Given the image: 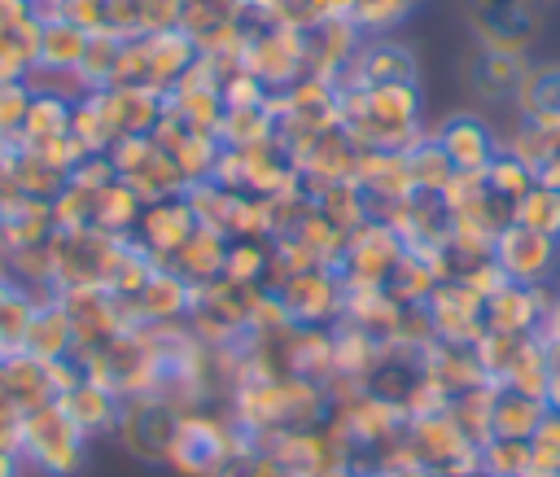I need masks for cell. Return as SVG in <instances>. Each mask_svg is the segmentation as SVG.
<instances>
[{
	"label": "cell",
	"mask_w": 560,
	"mask_h": 477,
	"mask_svg": "<svg viewBox=\"0 0 560 477\" xmlns=\"http://www.w3.org/2000/svg\"><path fill=\"white\" fill-rule=\"evenodd\" d=\"M18 455H22V464L39 468L44 477H74L83 468V459H88V438L66 416V407L52 398L44 407L22 411V420H18Z\"/></svg>",
	"instance_id": "cell-1"
},
{
	"label": "cell",
	"mask_w": 560,
	"mask_h": 477,
	"mask_svg": "<svg viewBox=\"0 0 560 477\" xmlns=\"http://www.w3.org/2000/svg\"><path fill=\"white\" fill-rule=\"evenodd\" d=\"M127 249V236L101 228H57L48 241L52 289H109V276Z\"/></svg>",
	"instance_id": "cell-2"
},
{
	"label": "cell",
	"mask_w": 560,
	"mask_h": 477,
	"mask_svg": "<svg viewBox=\"0 0 560 477\" xmlns=\"http://www.w3.org/2000/svg\"><path fill=\"white\" fill-rule=\"evenodd\" d=\"M245 442H249V438L236 429V420H223V416H214V411H206V407H184L166 464H171L175 473H184V477H219V468H223Z\"/></svg>",
	"instance_id": "cell-3"
},
{
	"label": "cell",
	"mask_w": 560,
	"mask_h": 477,
	"mask_svg": "<svg viewBox=\"0 0 560 477\" xmlns=\"http://www.w3.org/2000/svg\"><path fill=\"white\" fill-rule=\"evenodd\" d=\"M402 451L438 473V477H468L477 473V442H468V433L451 420V411H424V416H407L402 429Z\"/></svg>",
	"instance_id": "cell-4"
},
{
	"label": "cell",
	"mask_w": 560,
	"mask_h": 477,
	"mask_svg": "<svg viewBox=\"0 0 560 477\" xmlns=\"http://www.w3.org/2000/svg\"><path fill=\"white\" fill-rule=\"evenodd\" d=\"M179 416L184 407L171 403L166 394L149 389V394H131L122 398V411H118V438L122 446L144 459V464H166L171 455V442H175V429H179Z\"/></svg>",
	"instance_id": "cell-5"
},
{
	"label": "cell",
	"mask_w": 560,
	"mask_h": 477,
	"mask_svg": "<svg viewBox=\"0 0 560 477\" xmlns=\"http://www.w3.org/2000/svg\"><path fill=\"white\" fill-rule=\"evenodd\" d=\"M407 245L402 236L385 223V219H368L359 223L346 245H341V258H337V271L346 280V289H385L394 267L402 263Z\"/></svg>",
	"instance_id": "cell-6"
},
{
	"label": "cell",
	"mask_w": 560,
	"mask_h": 477,
	"mask_svg": "<svg viewBox=\"0 0 560 477\" xmlns=\"http://www.w3.org/2000/svg\"><path fill=\"white\" fill-rule=\"evenodd\" d=\"M280 306L289 311L293 324L302 328H328L332 319H341L346 311V280L337 267H306V271H289L276 289Z\"/></svg>",
	"instance_id": "cell-7"
},
{
	"label": "cell",
	"mask_w": 560,
	"mask_h": 477,
	"mask_svg": "<svg viewBox=\"0 0 560 477\" xmlns=\"http://www.w3.org/2000/svg\"><path fill=\"white\" fill-rule=\"evenodd\" d=\"M245 70L258 74L267 88H289L306 70V35L284 22L245 26Z\"/></svg>",
	"instance_id": "cell-8"
},
{
	"label": "cell",
	"mask_w": 560,
	"mask_h": 477,
	"mask_svg": "<svg viewBox=\"0 0 560 477\" xmlns=\"http://www.w3.org/2000/svg\"><path fill=\"white\" fill-rule=\"evenodd\" d=\"M57 302H61V311L70 319V333H74V359L101 350L122 328H131L127 315H122V302L109 289H61Z\"/></svg>",
	"instance_id": "cell-9"
},
{
	"label": "cell",
	"mask_w": 560,
	"mask_h": 477,
	"mask_svg": "<svg viewBox=\"0 0 560 477\" xmlns=\"http://www.w3.org/2000/svg\"><path fill=\"white\" fill-rule=\"evenodd\" d=\"M556 254H560V236L534 232V228H525L516 219L490 245L494 267L508 280H516V284H547L551 280V267H556Z\"/></svg>",
	"instance_id": "cell-10"
},
{
	"label": "cell",
	"mask_w": 560,
	"mask_h": 477,
	"mask_svg": "<svg viewBox=\"0 0 560 477\" xmlns=\"http://www.w3.org/2000/svg\"><path fill=\"white\" fill-rule=\"evenodd\" d=\"M424 315H429L438 341L477 346L486 337V298L464 280H442L433 289V298L424 302Z\"/></svg>",
	"instance_id": "cell-11"
},
{
	"label": "cell",
	"mask_w": 560,
	"mask_h": 477,
	"mask_svg": "<svg viewBox=\"0 0 560 477\" xmlns=\"http://www.w3.org/2000/svg\"><path fill=\"white\" fill-rule=\"evenodd\" d=\"M122 302V315L127 324H144V328H158V324H184L188 319V306H192V284L184 276H175L171 267H153L144 276V284Z\"/></svg>",
	"instance_id": "cell-12"
},
{
	"label": "cell",
	"mask_w": 560,
	"mask_h": 477,
	"mask_svg": "<svg viewBox=\"0 0 560 477\" xmlns=\"http://www.w3.org/2000/svg\"><path fill=\"white\" fill-rule=\"evenodd\" d=\"M192 228H197V214H192L188 197L175 193V197L144 201L140 219H136V232H131L127 241H136L153 263H166V258L192 236Z\"/></svg>",
	"instance_id": "cell-13"
},
{
	"label": "cell",
	"mask_w": 560,
	"mask_h": 477,
	"mask_svg": "<svg viewBox=\"0 0 560 477\" xmlns=\"http://www.w3.org/2000/svg\"><path fill=\"white\" fill-rule=\"evenodd\" d=\"M376 83H416V57L411 48L394 39H368L354 48L350 66L337 74V92L346 88H376Z\"/></svg>",
	"instance_id": "cell-14"
},
{
	"label": "cell",
	"mask_w": 560,
	"mask_h": 477,
	"mask_svg": "<svg viewBox=\"0 0 560 477\" xmlns=\"http://www.w3.org/2000/svg\"><path fill=\"white\" fill-rule=\"evenodd\" d=\"M551 293H556L551 284H516V280H503L486 298V328L490 333H538Z\"/></svg>",
	"instance_id": "cell-15"
},
{
	"label": "cell",
	"mask_w": 560,
	"mask_h": 477,
	"mask_svg": "<svg viewBox=\"0 0 560 477\" xmlns=\"http://www.w3.org/2000/svg\"><path fill=\"white\" fill-rule=\"evenodd\" d=\"M57 403L66 407V416L83 429V438L92 442V438H101V433H114L118 429V411H122V398L109 389V385H101L96 376H88V372H79L61 394H57Z\"/></svg>",
	"instance_id": "cell-16"
},
{
	"label": "cell",
	"mask_w": 560,
	"mask_h": 477,
	"mask_svg": "<svg viewBox=\"0 0 560 477\" xmlns=\"http://www.w3.org/2000/svg\"><path fill=\"white\" fill-rule=\"evenodd\" d=\"M0 398L22 416L31 407H44L57 398V376H52V363L35 359V354H4V368H0Z\"/></svg>",
	"instance_id": "cell-17"
},
{
	"label": "cell",
	"mask_w": 560,
	"mask_h": 477,
	"mask_svg": "<svg viewBox=\"0 0 560 477\" xmlns=\"http://www.w3.org/2000/svg\"><path fill=\"white\" fill-rule=\"evenodd\" d=\"M433 140L442 144V153L451 158L455 171H486L490 158L499 153L490 127L477 114H451V118H442V127L433 131Z\"/></svg>",
	"instance_id": "cell-18"
},
{
	"label": "cell",
	"mask_w": 560,
	"mask_h": 477,
	"mask_svg": "<svg viewBox=\"0 0 560 477\" xmlns=\"http://www.w3.org/2000/svg\"><path fill=\"white\" fill-rule=\"evenodd\" d=\"M22 354H35L44 363H57V359H70L74 354V333H70V319L57 302V293H44L31 311V324H26V337H22Z\"/></svg>",
	"instance_id": "cell-19"
},
{
	"label": "cell",
	"mask_w": 560,
	"mask_h": 477,
	"mask_svg": "<svg viewBox=\"0 0 560 477\" xmlns=\"http://www.w3.org/2000/svg\"><path fill=\"white\" fill-rule=\"evenodd\" d=\"M223 254H228V236L223 232H214V228H192V236L162 263V267H171L175 276H184L192 289H201V284H210V280H219L223 276Z\"/></svg>",
	"instance_id": "cell-20"
},
{
	"label": "cell",
	"mask_w": 560,
	"mask_h": 477,
	"mask_svg": "<svg viewBox=\"0 0 560 477\" xmlns=\"http://www.w3.org/2000/svg\"><path fill=\"white\" fill-rule=\"evenodd\" d=\"M525 66H529L525 53H503V48H486L481 44L472 53V61H468V83L486 101H508V96H516V88L525 79Z\"/></svg>",
	"instance_id": "cell-21"
},
{
	"label": "cell",
	"mask_w": 560,
	"mask_h": 477,
	"mask_svg": "<svg viewBox=\"0 0 560 477\" xmlns=\"http://www.w3.org/2000/svg\"><path fill=\"white\" fill-rule=\"evenodd\" d=\"M88 39L92 31H83L79 22H70L66 13H44V26H39V61L35 66H48V70H79L83 53H88Z\"/></svg>",
	"instance_id": "cell-22"
},
{
	"label": "cell",
	"mask_w": 560,
	"mask_h": 477,
	"mask_svg": "<svg viewBox=\"0 0 560 477\" xmlns=\"http://www.w3.org/2000/svg\"><path fill=\"white\" fill-rule=\"evenodd\" d=\"M547 416V403L534 398V394H521V389H508V385H494V403H490V438H525L542 424Z\"/></svg>",
	"instance_id": "cell-23"
},
{
	"label": "cell",
	"mask_w": 560,
	"mask_h": 477,
	"mask_svg": "<svg viewBox=\"0 0 560 477\" xmlns=\"http://www.w3.org/2000/svg\"><path fill=\"white\" fill-rule=\"evenodd\" d=\"M512 101H516L521 118L560 127V66H525V79Z\"/></svg>",
	"instance_id": "cell-24"
},
{
	"label": "cell",
	"mask_w": 560,
	"mask_h": 477,
	"mask_svg": "<svg viewBox=\"0 0 560 477\" xmlns=\"http://www.w3.org/2000/svg\"><path fill=\"white\" fill-rule=\"evenodd\" d=\"M402 153H407L411 188H416V193H433V197H442V188L455 179V166H451V158L442 153V144H438L433 136H420V140L407 144Z\"/></svg>",
	"instance_id": "cell-25"
},
{
	"label": "cell",
	"mask_w": 560,
	"mask_h": 477,
	"mask_svg": "<svg viewBox=\"0 0 560 477\" xmlns=\"http://www.w3.org/2000/svg\"><path fill=\"white\" fill-rule=\"evenodd\" d=\"M271 271V241L267 236H228L223 276L241 284H262Z\"/></svg>",
	"instance_id": "cell-26"
},
{
	"label": "cell",
	"mask_w": 560,
	"mask_h": 477,
	"mask_svg": "<svg viewBox=\"0 0 560 477\" xmlns=\"http://www.w3.org/2000/svg\"><path fill=\"white\" fill-rule=\"evenodd\" d=\"M560 149V127H547V123H534V118H521L512 140H508V153L516 162H525L534 175L551 162V153Z\"/></svg>",
	"instance_id": "cell-27"
},
{
	"label": "cell",
	"mask_w": 560,
	"mask_h": 477,
	"mask_svg": "<svg viewBox=\"0 0 560 477\" xmlns=\"http://www.w3.org/2000/svg\"><path fill=\"white\" fill-rule=\"evenodd\" d=\"M477 468L490 477H529V442L525 438H486L477 446Z\"/></svg>",
	"instance_id": "cell-28"
},
{
	"label": "cell",
	"mask_w": 560,
	"mask_h": 477,
	"mask_svg": "<svg viewBox=\"0 0 560 477\" xmlns=\"http://www.w3.org/2000/svg\"><path fill=\"white\" fill-rule=\"evenodd\" d=\"M512 219L534 228V232H547V236H560V188L534 179V188L512 206Z\"/></svg>",
	"instance_id": "cell-29"
},
{
	"label": "cell",
	"mask_w": 560,
	"mask_h": 477,
	"mask_svg": "<svg viewBox=\"0 0 560 477\" xmlns=\"http://www.w3.org/2000/svg\"><path fill=\"white\" fill-rule=\"evenodd\" d=\"M534 179H538V175H534L525 162H516L508 149H499V153L490 158V166H486V188H490L494 197L512 201V206L534 188Z\"/></svg>",
	"instance_id": "cell-30"
},
{
	"label": "cell",
	"mask_w": 560,
	"mask_h": 477,
	"mask_svg": "<svg viewBox=\"0 0 560 477\" xmlns=\"http://www.w3.org/2000/svg\"><path fill=\"white\" fill-rule=\"evenodd\" d=\"M44 293H31V289H13L0 298V354H13L22 350V337H26V324H31V311Z\"/></svg>",
	"instance_id": "cell-31"
},
{
	"label": "cell",
	"mask_w": 560,
	"mask_h": 477,
	"mask_svg": "<svg viewBox=\"0 0 560 477\" xmlns=\"http://www.w3.org/2000/svg\"><path fill=\"white\" fill-rule=\"evenodd\" d=\"M411 9L416 0H350V22L359 26V35H385L407 22Z\"/></svg>",
	"instance_id": "cell-32"
},
{
	"label": "cell",
	"mask_w": 560,
	"mask_h": 477,
	"mask_svg": "<svg viewBox=\"0 0 560 477\" xmlns=\"http://www.w3.org/2000/svg\"><path fill=\"white\" fill-rule=\"evenodd\" d=\"M31 101H35V92H31L26 79L0 83V144H9V149L18 144V136L26 127V114H31Z\"/></svg>",
	"instance_id": "cell-33"
},
{
	"label": "cell",
	"mask_w": 560,
	"mask_h": 477,
	"mask_svg": "<svg viewBox=\"0 0 560 477\" xmlns=\"http://www.w3.org/2000/svg\"><path fill=\"white\" fill-rule=\"evenodd\" d=\"M529 473H560V416L547 411L529 433Z\"/></svg>",
	"instance_id": "cell-34"
},
{
	"label": "cell",
	"mask_w": 560,
	"mask_h": 477,
	"mask_svg": "<svg viewBox=\"0 0 560 477\" xmlns=\"http://www.w3.org/2000/svg\"><path fill=\"white\" fill-rule=\"evenodd\" d=\"M538 337H542L547 346H556V350H560V289L551 293V302H547V311H542V324H538Z\"/></svg>",
	"instance_id": "cell-35"
},
{
	"label": "cell",
	"mask_w": 560,
	"mask_h": 477,
	"mask_svg": "<svg viewBox=\"0 0 560 477\" xmlns=\"http://www.w3.org/2000/svg\"><path fill=\"white\" fill-rule=\"evenodd\" d=\"M542 403H547V411H556V416H560V350H556V346H551V372H547Z\"/></svg>",
	"instance_id": "cell-36"
},
{
	"label": "cell",
	"mask_w": 560,
	"mask_h": 477,
	"mask_svg": "<svg viewBox=\"0 0 560 477\" xmlns=\"http://www.w3.org/2000/svg\"><path fill=\"white\" fill-rule=\"evenodd\" d=\"M18 468H22V455L9 451V446H0V477H18Z\"/></svg>",
	"instance_id": "cell-37"
},
{
	"label": "cell",
	"mask_w": 560,
	"mask_h": 477,
	"mask_svg": "<svg viewBox=\"0 0 560 477\" xmlns=\"http://www.w3.org/2000/svg\"><path fill=\"white\" fill-rule=\"evenodd\" d=\"M529 477H560V473H529Z\"/></svg>",
	"instance_id": "cell-38"
},
{
	"label": "cell",
	"mask_w": 560,
	"mask_h": 477,
	"mask_svg": "<svg viewBox=\"0 0 560 477\" xmlns=\"http://www.w3.org/2000/svg\"><path fill=\"white\" fill-rule=\"evenodd\" d=\"M0 368H4V354H0Z\"/></svg>",
	"instance_id": "cell-39"
}]
</instances>
